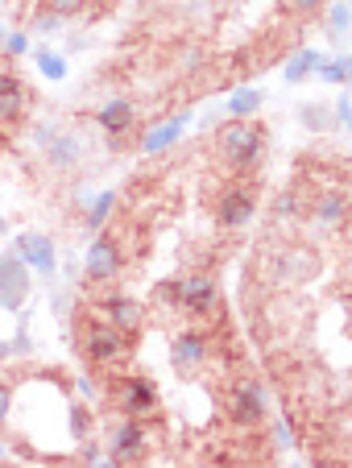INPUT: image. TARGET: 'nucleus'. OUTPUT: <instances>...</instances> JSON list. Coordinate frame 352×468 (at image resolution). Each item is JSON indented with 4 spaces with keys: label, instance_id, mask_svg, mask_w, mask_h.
<instances>
[{
    "label": "nucleus",
    "instance_id": "obj_17",
    "mask_svg": "<svg viewBox=\"0 0 352 468\" xmlns=\"http://www.w3.org/2000/svg\"><path fill=\"white\" fill-rule=\"evenodd\" d=\"M17 257L42 274H54V245L42 237V232H21L17 237Z\"/></svg>",
    "mask_w": 352,
    "mask_h": 468
},
{
    "label": "nucleus",
    "instance_id": "obj_6",
    "mask_svg": "<svg viewBox=\"0 0 352 468\" xmlns=\"http://www.w3.org/2000/svg\"><path fill=\"white\" fill-rule=\"evenodd\" d=\"M224 415H229V423L237 431H257L265 423V415H270V394H265L261 381L257 378L232 381L229 394H224Z\"/></svg>",
    "mask_w": 352,
    "mask_h": 468
},
{
    "label": "nucleus",
    "instance_id": "obj_16",
    "mask_svg": "<svg viewBox=\"0 0 352 468\" xmlns=\"http://www.w3.org/2000/svg\"><path fill=\"white\" fill-rule=\"evenodd\" d=\"M311 220L319 224L324 232H336V229H344L348 224V191H319L315 199H311Z\"/></svg>",
    "mask_w": 352,
    "mask_h": 468
},
{
    "label": "nucleus",
    "instance_id": "obj_26",
    "mask_svg": "<svg viewBox=\"0 0 352 468\" xmlns=\"http://www.w3.org/2000/svg\"><path fill=\"white\" fill-rule=\"evenodd\" d=\"M70 435H75V443H83V440H91V415L83 407H75L70 410Z\"/></svg>",
    "mask_w": 352,
    "mask_h": 468
},
{
    "label": "nucleus",
    "instance_id": "obj_9",
    "mask_svg": "<svg viewBox=\"0 0 352 468\" xmlns=\"http://www.w3.org/2000/svg\"><path fill=\"white\" fill-rule=\"evenodd\" d=\"M211 356V332L208 327H183V332H175L170 336V365H175L178 378H195V373H203V365H208Z\"/></svg>",
    "mask_w": 352,
    "mask_h": 468
},
{
    "label": "nucleus",
    "instance_id": "obj_37",
    "mask_svg": "<svg viewBox=\"0 0 352 468\" xmlns=\"http://www.w3.org/2000/svg\"><path fill=\"white\" fill-rule=\"evenodd\" d=\"M0 456H5V448H0Z\"/></svg>",
    "mask_w": 352,
    "mask_h": 468
},
{
    "label": "nucleus",
    "instance_id": "obj_12",
    "mask_svg": "<svg viewBox=\"0 0 352 468\" xmlns=\"http://www.w3.org/2000/svg\"><path fill=\"white\" fill-rule=\"evenodd\" d=\"M96 124L108 133V145L121 150V142L137 129V104H133L129 96H108L104 104L96 108Z\"/></svg>",
    "mask_w": 352,
    "mask_h": 468
},
{
    "label": "nucleus",
    "instance_id": "obj_10",
    "mask_svg": "<svg viewBox=\"0 0 352 468\" xmlns=\"http://www.w3.org/2000/svg\"><path fill=\"white\" fill-rule=\"evenodd\" d=\"M124 274V245L116 237H96L83 257V278L91 286H108Z\"/></svg>",
    "mask_w": 352,
    "mask_h": 468
},
{
    "label": "nucleus",
    "instance_id": "obj_27",
    "mask_svg": "<svg viewBox=\"0 0 352 468\" xmlns=\"http://www.w3.org/2000/svg\"><path fill=\"white\" fill-rule=\"evenodd\" d=\"M282 9L291 13V17H315L324 9V0H282Z\"/></svg>",
    "mask_w": 352,
    "mask_h": 468
},
{
    "label": "nucleus",
    "instance_id": "obj_23",
    "mask_svg": "<svg viewBox=\"0 0 352 468\" xmlns=\"http://www.w3.org/2000/svg\"><path fill=\"white\" fill-rule=\"evenodd\" d=\"M116 207V195L112 191H100L96 195V204H91V212H88V229L96 232V229H104V220H108V212Z\"/></svg>",
    "mask_w": 352,
    "mask_h": 468
},
{
    "label": "nucleus",
    "instance_id": "obj_14",
    "mask_svg": "<svg viewBox=\"0 0 352 468\" xmlns=\"http://www.w3.org/2000/svg\"><path fill=\"white\" fill-rule=\"evenodd\" d=\"M29 104H34V96H29L26 83H21L13 71H0V133L17 129V124L29 116Z\"/></svg>",
    "mask_w": 352,
    "mask_h": 468
},
{
    "label": "nucleus",
    "instance_id": "obj_24",
    "mask_svg": "<svg viewBox=\"0 0 352 468\" xmlns=\"http://www.w3.org/2000/svg\"><path fill=\"white\" fill-rule=\"evenodd\" d=\"M299 121L307 124V129H315V133H332V116H327V108H319V104H303Z\"/></svg>",
    "mask_w": 352,
    "mask_h": 468
},
{
    "label": "nucleus",
    "instance_id": "obj_28",
    "mask_svg": "<svg viewBox=\"0 0 352 468\" xmlns=\"http://www.w3.org/2000/svg\"><path fill=\"white\" fill-rule=\"evenodd\" d=\"M46 5H50L54 17H80L88 9V0H46Z\"/></svg>",
    "mask_w": 352,
    "mask_h": 468
},
{
    "label": "nucleus",
    "instance_id": "obj_36",
    "mask_svg": "<svg viewBox=\"0 0 352 468\" xmlns=\"http://www.w3.org/2000/svg\"><path fill=\"white\" fill-rule=\"evenodd\" d=\"M9 356H13V353H9V345H0V361H9Z\"/></svg>",
    "mask_w": 352,
    "mask_h": 468
},
{
    "label": "nucleus",
    "instance_id": "obj_30",
    "mask_svg": "<svg viewBox=\"0 0 352 468\" xmlns=\"http://www.w3.org/2000/svg\"><path fill=\"white\" fill-rule=\"evenodd\" d=\"M59 21H62V17H54V13H46V9H42V13L34 17V34H42V37H46V34H54V29H59Z\"/></svg>",
    "mask_w": 352,
    "mask_h": 468
},
{
    "label": "nucleus",
    "instance_id": "obj_22",
    "mask_svg": "<svg viewBox=\"0 0 352 468\" xmlns=\"http://www.w3.org/2000/svg\"><path fill=\"white\" fill-rule=\"evenodd\" d=\"M257 108H261V91H257V88H237V91H232V100H229V112L232 116H253Z\"/></svg>",
    "mask_w": 352,
    "mask_h": 468
},
{
    "label": "nucleus",
    "instance_id": "obj_5",
    "mask_svg": "<svg viewBox=\"0 0 352 468\" xmlns=\"http://www.w3.org/2000/svg\"><path fill=\"white\" fill-rule=\"evenodd\" d=\"M319 274V253L311 245H303V240H286V245L270 249V257H265V278H270V286H303L307 278Z\"/></svg>",
    "mask_w": 352,
    "mask_h": 468
},
{
    "label": "nucleus",
    "instance_id": "obj_8",
    "mask_svg": "<svg viewBox=\"0 0 352 468\" xmlns=\"http://www.w3.org/2000/svg\"><path fill=\"white\" fill-rule=\"evenodd\" d=\"M104 456L112 464H137V460L150 456V431L141 419H129V415H116L112 423L104 427Z\"/></svg>",
    "mask_w": 352,
    "mask_h": 468
},
{
    "label": "nucleus",
    "instance_id": "obj_11",
    "mask_svg": "<svg viewBox=\"0 0 352 468\" xmlns=\"http://www.w3.org/2000/svg\"><path fill=\"white\" fill-rule=\"evenodd\" d=\"M91 311H96L100 319H108L112 327H121L124 336H133V340H137L141 324H145V307L124 291H104L96 303H91Z\"/></svg>",
    "mask_w": 352,
    "mask_h": 468
},
{
    "label": "nucleus",
    "instance_id": "obj_35",
    "mask_svg": "<svg viewBox=\"0 0 352 468\" xmlns=\"http://www.w3.org/2000/svg\"><path fill=\"white\" fill-rule=\"evenodd\" d=\"M9 407H13V389L0 381V427H5V419H9Z\"/></svg>",
    "mask_w": 352,
    "mask_h": 468
},
{
    "label": "nucleus",
    "instance_id": "obj_29",
    "mask_svg": "<svg viewBox=\"0 0 352 468\" xmlns=\"http://www.w3.org/2000/svg\"><path fill=\"white\" fill-rule=\"evenodd\" d=\"M324 80H332V83H348V54L344 58H332L324 67Z\"/></svg>",
    "mask_w": 352,
    "mask_h": 468
},
{
    "label": "nucleus",
    "instance_id": "obj_3",
    "mask_svg": "<svg viewBox=\"0 0 352 468\" xmlns=\"http://www.w3.org/2000/svg\"><path fill=\"white\" fill-rule=\"evenodd\" d=\"M216 158H220V166L229 170V175H237V178L261 170V162H265V129L257 121H249V116L229 121L220 133H216Z\"/></svg>",
    "mask_w": 352,
    "mask_h": 468
},
{
    "label": "nucleus",
    "instance_id": "obj_15",
    "mask_svg": "<svg viewBox=\"0 0 352 468\" xmlns=\"http://www.w3.org/2000/svg\"><path fill=\"white\" fill-rule=\"evenodd\" d=\"M26 299H29L26 261L17 253H5L0 257V311H21Z\"/></svg>",
    "mask_w": 352,
    "mask_h": 468
},
{
    "label": "nucleus",
    "instance_id": "obj_21",
    "mask_svg": "<svg viewBox=\"0 0 352 468\" xmlns=\"http://www.w3.org/2000/svg\"><path fill=\"white\" fill-rule=\"evenodd\" d=\"M303 212H307V204L299 199V191H282L273 199V220H299Z\"/></svg>",
    "mask_w": 352,
    "mask_h": 468
},
{
    "label": "nucleus",
    "instance_id": "obj_34",
    "mask_svg": "<svg viewBox=\"0 0 352 468\" xmlns=\"http://www.w3.org/2000/svg\"><path fill=\"white\" fill-rule=\"evenodd\" d=\"M5 50H9V54H13V58H17V54H26V50H29L26 34H9V37H5Z\"/></svg>",
    "mask_w": 352,
    "mask_h": 468
},
{
    "label": "nucleus",
    "instance_id": "obj_1",
    "mask_svg": "<svg viewBox=\"0 0 352 468\" xmlns=\"http://www.w3.org/2000/svg\"><path fill=\"white\" fill-rule=\"evenodd\" d=\"M158 303H162V307L183 311V315L195 319L199 327L224 324L220 282H216L211 274H187V278H175V282L158 286Z\"/></svg>",
    "mask_w": 352,
    "mask_h": 468
},
{
    "label": "nucleus",
    "instance_id": "obj_19",
    "mask_svg": "<svg viewBox=\"0 0 352 468\" xmlns=\"http://www.w3.org/2000/svg\"><path fill=\"white\" fill-rule=\"evenodd\" d=\"M324 67V54H315V50H299L291 58V67H286V80L291 83H299V80H307L311 71H319Z\"/></svg>",
    "mask_w": 352,
    "mask_h": 468
},
{
    "label": "nucleus",
    "instance_id": "obj_2",
    "mask_svg": "<svg viewBox=\"0 0 352 468\" xmlns=\"http://www.w3.org/2000/svg\"><path fill=\"white\" fill-rule=\"evenodd\" d=\"M75 345H80V356L96 373H116L133 356V336H124L121 327L100 319L91 307L83 311V319H80V340H75Z\"/></svg>",
    "mask_w": 352,
    "mask_h": 468
},
{
    "label": "nucleus",
    "instance_id": "obj_33",
    "mask_svg": "<svg viewBox=\"0 0 352 468\" xmlns=\"http://www.w3.org/2000/svg\"><path fill=\"white\" fill-rule=\"evenodd\" d=\"M80 456H83V460H88V464H104V460H108V456H104V452H100V448H96V443H88V440H83V443H80Z\"/></svg>",
    "mask_w": 352,
    "mask_h": 468
},
{
    "label": "nucleus",
    "instance_id": "obj_25",
    "mask_svg": "<svg viewBox=\"0 0 352 468\" xmlns=\"http://www.w3.org/2000/svg\"><path fill=\"white\" fill-rule=\"evenodd\" d=\"M37 71H42L46 80H67V62L54 50H37Z\"/></svg>",
    "mask_w": 352,
    "mask_h": 468
},
{
    "label": "nucleus",
    "instance_id": "obj_31",
    "mask_svg": "<svg viewBox=\"0 0 352 468\" xmlns=\"http://www.w3.org/2000/svg\"><path fill=\"white\" fill-rule=\"evenodd\" d=\"M203 58H208V54H203L199 46H191V50H183V58H178V62H183V71H199Z\"/></svg>",
    "mask_w": 352,
    "mask_h": 468
},
{
    "label": "nucleus",
    "instance_id": "obj_20",
    "mask_svg": "<svg viewBox=\"0 0 352 468\" xmlns=\"http://www.w3.org/2000/svg\"><path fill=\"white\" fill-rule=\"evenodd\" d=\"M348 21H352L348 0H336L332 13H327V37H332V42H344V37H348Z\"/></svg>",
    "mask_w": 352,
    "mask_h": 468
},
{
    "label": "nucleus",
    "instance_id": "obj_13",
    "mask_svg": "<svg viewBox=\"0 0 352 468\" xmlns=\"http://www.w3.org/2000/svg\"><path fill=\"white\" fill-rule=\"evenodd\" d=\"M42 150H46V166L59 170V175H67V170H75L83 162V154H88V137H83L80 129H59Z\"/></svg>",
    "mask_w": 352,
    "mask_h": 468
},
{
    "label": "nucleus",
    "instance_id": "obj_38",
    "mask_svg": "<svg viewBox=\"0 0 352 468\" xmlns=\"http://www.w3.org/2000/svg\"><path fill=\"white\" fill-rule=\"evenodd\" d=\"M0 5H5V0H0Z\"/></svg>",
    "mask_w": 352,
    "mask_h": 468
},
{
    "label": "nucleus",
    "instance_id": "obj_7",
    "mask_svg": "<svg viewBox=\"0 0 352 468\" xmlns=\"http://www.w3.org/2000/svg\"><path fill=\"white\" fill-rule=\"evenodd\" d=\"M211 216H216V229H220L224 237H232V232L245 229V224L257 216V183L253 178H245V175L232 178V183L216 195Z\"/></svg>",
    "mask_w": 352,
    "mask_h": 468
},
{
    "label": "nucleus",
    "instance_id": "obj_4",
    "mask_svg": "<svg viewBox=\"0 0 352 468\" xmlns=\"http://www.w3.org/2000/svg\"><path fill=\"white\" fill-rule=\"evenodd\" d=\"M108 402L116 407V415L141 419V423H154L162 415V389L154 378L145 373H124V378L108 381Z\"/></svg>",
    "mask_w": 352,
    "mask_h": 468
},
{
    "label": "nucleus",
    "instance_id": "obj_32",
    "mask_svg": "<svg viewBox=\"0 0 352 468\" xmlns=\"http://www.w3.org/2000/svg\"><path fill=\"white\" fill-rule=\"evenodd\" d=\"M332 116H336V124H344V129H348V116H352V108H348V91H344V96H340V100H336Z\"/></svg>",
    "mask_w": 352,
    "mask_h": 468
},
{
    "label": "nucleus",
    "instance_id": "obj_18",
    "mask_svg": "<svg viewBox=\"0 0 352 468\" xmlns=\"http://www.w3.org/2000/svg\"><path fill=\"white\" fill-rule=\"evenodd\" d=\"M187 129V112H178V116H170L166 124H158V129L150 133V137H141V150L145 154H158V150H166L170 142H178V133Z\"/></svg>",
    "mask_w": 352,
    "mask_h": 468
}]
</instances>
